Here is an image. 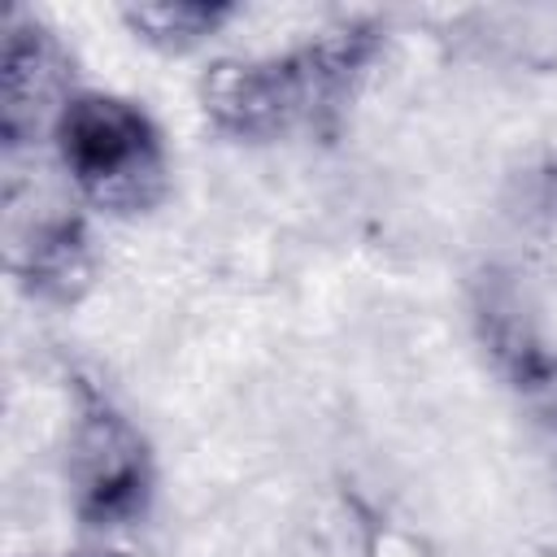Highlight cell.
Returning a JSON list of instances; mask_svg holds the SVG:
<instances>
[{"label":"cell","mask_w":557,"mask_h":557,"mask_svg":"<svg viewBox=\"0 0 557 557\" xmlns=\"http://www.w3.org/2000/svg\"><path fill=\"white\" fill-rule=\"evenodd\" d=\"M374 52L379 30L348 22L283 57H226L205 70L200 104L226 135L278 139L296 126H318L331 117Z\"/></svg>","instance_id":"6da1fadb"},{"label":"cell","mask_w":557,"mask_h":557,"mask_svg":"<svg viewBox=\"0 0 557 557\" xmlns=\"http://www.w3.org/2000/svg\"><path fill=\"white\" fill-rule=\"evenodd\" d=\"M48 139L74 196L100 213H148L170 187L161 131L126 96L74 91Z\"/></svg>","instance_id":"7a4b0ae2"},{"label":"cell","mask_w":557,"mask_h":557,"mask_svg":"<svg viewBox=\"0 0 557 557\" xmlns=\"http://www.w3.org/2000/svg\"><path fill=\"white\" fill-rule=\"evenodd\" d=\"M65 479L74 496V513L91 531H122L148 513L152 500V453L131 418H122L109 400L83 396L70 444H65Z\"/></svg>","instance_id":"3957f363"},{"label":"cell","mask_w":557,"mask_h":557,"mask_svg":"<svg viewBox=\"0 0 557 557\" xmlns=\"http://www.w3.org/2000/svg\"><path fill=\"white\" fill-rule=\"evenodd\" d=\"M70 87V61L57 35L35 17L13 9L4 26V52H0V135L4 152L17 157L39 144V135H52Z\"/></svg>","instance_id":"277c9868"},{"label":"cell","mask_w":557,"mask_h":557,"mask_svg":"<svg viewBox=\"0 0 557 557\" xmlns=\"http://www.w3.org/2000/svg\"><path fill=\"white\" fill-rule=\"evenodd\" d=\"M4 252H9V274L39 300L70 305L87 292L91 283V252H87V231L70 209H9L4 213Z\"/></svg>","instance_id":"5b68a950"},{"label":"cell","mask_w":557,"mask_h":557,"mask_svg":"<svg viewBox=\"0 0 557 557\" xmlns=\"http://www.w3.org/2000/svg\"><path fill=\"white\" fill-rule=\"evenodd\" d=\"M235 17V4L222 0H152V4H126L122 22L161 52H187L213 39Z\"/></svg>","instance_id":"8992f818"},{"label":"cell","mask_w":557,"mask_h":557,"mask_svg":"<svg viewBox=\"0 0 557 557\" xmlns=\"http://www.w3.org/2000/svg\"><path fill=\"white\" fill-rule=\"evenodd\" d=\"M78 557H109V553H78Z\"/></svg>","instance_id":"52a82bcc"}]
</instances>
